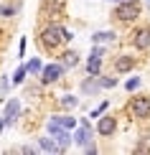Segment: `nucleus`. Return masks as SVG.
Segmentation results:
<instances>
[{
    "instance_id": "dca6fc26",
    "label": "nucleus",
    "mask_w": 150,
    "mask_h": 155,
    "mask_svg": "<svg viewBox=\"0 0 150 155\" xmlns=\"http://www.w3.org/2000/svg\"><path fill=\"white\" fill-rule=\"evenodd\" d=\"M25 69H28V74H41L43 71V66H41V61H38V59H31L28 64H25Z\"/></svg>"
},
{
    "instance_id": "6e6552de",
    "label": "nucleus",
    "mask_w": 150,
    "mask_h": 155,
    "mask_svg": "<svg viewBox=\"0 0 150 155\" xmlns=\"http://www.w3.org/2000/svg\"><path fill=\"white\" fill-rule=\"evenodd\" d=\"M18 114H21V102H18V99H10L8 104H5V114H3V120H5V127H10L13 122L18 120Z\"/></svg>"
},
{
    "instance_id": "1a4fd4ad",
    "label": "nucleus",
    "mask_w": 150,
    "mask_h": 155,
    "mask_svg": "<svg viewBox=\"0 0 150 155\" xmlns=\"http://www.w3.org/2000/svg\"><path fill=\"white\" fill-rule=\"evenodd\" d=\"M38 147L46 150V153H64V147L58 145L54 137H38Z\"/></svg>"
},
{
    "instance_id": "2eb2a0df",
    "label": "nucleus",
    "mask_w": 150,
    "mask_h": 155,
    "mask_svg": "<svg viewBox=\"0 0 150 155\" xmlns=\"http://www.w3.org/2000/svg\"><path fill=\"white\" fill-rule=\"evenodd\" d=\"M115 38H117L115 31H99V33L92 36V41H94V43H104V41H115Z\"/></svg>"
},
{
    "instance_id": "20e7f679",
    "label": "nucleus",
    "mask_w": 150,
    "mask_h": 155,
    "mask_svg": "<svg viewBox=\"0 0 150 155\" xmlns=\"http://www.w3.org/2000/svg\"><path fill=\"white\" fill-rule=\"evenodd\" d=\"M64 71H66V66H64V64H48V66H43V71H41V84H54V81H58Z\"/></svg>"
},
{
    "instance_id": "7ed1b4c3",
    "label": "nucleus",
    "mask_w": 150,
    "mask_h": 155,
    "mask_svg": "<svg viewBox=\"0 0 150 155\" xmlns=\"http://www.w3.org/2000/svg\"><path fill=\"white\" fill-rule=\"evenodd\" d=\"M127 109H130V114H132V117L148 120V117H150V97H142V94L132 97V99H130V104H127Z\"/></svg>"
},
{
    "instance_id": "f257e3e1",
    "label": "nucleus",
    "mask_w": 150,
    "mask_h": 155,
    "mask_svg": "<svg viewBox=\"0 0 150 155\" xmlns=\"http://www.w3.org/2000/svg\"><path fill=\"white\" fill-rule=\"evenodd\" d=\"M71 36L64 25H56V23H51V25H46V28L41 31V46L46 48V51H54V48H58L61 43H66V41H71Z\"/></svg>"
},
{
    "instance_id": "0eeeda50",
    "label": "nucleus",
    "mask_w": 150,
    "mask_h": 155,
    "mask_svg": "<svg viewBox=\"0 0 150 155\" xmlns=\"http://www.w3.org/2000/svg\"><path fill=\"white\" fill-rule=\"evenodd\" d=\"M135 66H138V59H135V56L120 54V56L115 59V71H117V74H127V71H132Z\"/></svg>"
},
{
    "instance_id": "f3484780",
    "label": "nucleus",
    "mask_w": 150,
    "mask_h": 155,
    "mask_svg": "<svg viewBox=\"0 0 150 155\" xmlns=\"http://www.w3.org/2000/svg\"><path fill=\"white\" fill-rule=\"evenodd\" d=\"M97 79H99L102 89H112V87H117V79H115V76H97Z\"/></svg>"
},
{
    "instance_id": "a878e982",
    "label": "nucleus",
    "mask_w": 150,
    "mask_h": 155,
    "mask_svg": "<svg viewBox=\"0 0 150 155\" xmlns=\"http://www.w3.org/2000/svg\"><path fill=\"white\" fill-rule=\"evenodd\" d=\"M23 54H25V38L21 41V48H18V56H23Z\"/></svg>"
},
{
    "instance_id": "cd10ccee",
    "label": "nucleus",
    "mask_w": 150,
    "mask_h": 155,
    "mask_svg": "<svg viewBox=\"0 0 150 155\" xmlns=\"http://www.w3.org/2000/svg\"><path fill=\"white\" fill-rule=\"evenodd\" d=\"M117 3H125V0H117Z\"/></svg>"
},
{
    "instance_id": "9d476101",
    "label": "nucleus",
    "mask_w": 150,
    "mask_h": 155,
    "mask_svg": "<svg viewBox=\"0 0 150 155\" xmlns=\"http://www.w3.org/2000/svg\"><path fill=\"white\" fill-rule=\"evenodd\" d=\"M99 89H102V84H99L97 76H89V79L82 81V92H84V94H97Z\"/></svg>"
},
{
    "instance_id": "5701e85b",
    "label": "nucleus",
    "mask_w": 150,
    "mask_h": 155,
    "mask_svg": "<svg viewBox=\"0 0 150 155\" xmlns=\"http://www.w3.org/2000/svg\"><path fill=\"white\" fill-rule=\"evenodd\" d=\"M84 150H87L89 155H94V153H97V145L92 143V140H89V143H87V145H84Z\"/></svg>"
},
{
    "instance_id": "f8f14e48",
    "label": "nucleus",
    "mask_w": 150,
    "mask_h": 155,
    "mask_svg": "<svg viewBox=\"0 0 150 155\" xmlns=\"http://www.w3.org/2000/svg\"><path fill=\"white\" fill-rule=\"evenodd\" d=\"M61 64L66 69H74L76 64H79V54H76V51H64L61 54Z\"/></svg>"
},
{
    "instance_id": "423d86ee",
    "label": "nucleus",
    "mask_w": 150,
    "mask_h": 155,
    "mask_svg": "<svg viewBox=\"0 0 150 155\" xmlns=\"http://www.w3.org/2000/svg\"><path fill=\"white\" fill-rule=\"evenodd\" d=\"M132 46L138 51H148L150 48V25H142L132 33Z\"/></svg>"
},
{
    "instance_id": "ddd939ff",
    "label": "nucleus",
    "mask_w": 150,
    "mask_h": 155,
    "mask_svg": "<svg viewBox=\"0 0 150 155\" xmlns=\"http://www.w3.org/2000/svg\"><path fill=\"white\" fill-rule=\"evenodd\" d=\"M87 71H89V76H99V71H102V59H99V56H89Z\"/></svg>"
},
{
    "instance_id": "aec40b11",
    "label": "nucleus",
    "mask_w": 150,
    "mask_h": 155,
    "mask_svg": "<svg viewBox=\"0 0 150 155\" xmlns=\"http://www.w3.org/2000/svg\"><path fill=\"white\" fill-rule=\"evenodd\" d=\"M15 5H0V15L3 18H10V15H15Z\"/></svg>"
},
{
    "instance_id": "39448f33",
    "label": "nucleus",
    "mask_w": 150,
    "mask_h": 155,
    "mask_svg": "<svg viewBox=\"0 0 150 155\" xmlns=\"http://www.w3.org/2000/svg\"><path fill=\"white\" fill-rule=\"evenodd\" d=\"M97 132H99L102 137H112V135L117 132V117H112V114L99 117V122H97Z\"/></svg>"
},
{
    "instance_id": "412c9836",
    "label": "nucleus",
    "mask_w": 150,
    "mask_h": 155,
    "mask_svg": "<svg viewBox=\"0 0 150 155\" xmlns=\"http://www.w3.org/2000/svg\"><path fill=\"white\" fill-rule=\"evenodd\" d=\"M138 87H140V76H132V79H127V84H125L127 92H135Z\"/></svg>"
},
{
    "instance_id": "9b49d317",
    "label": "nucleus",
    "mask_w": 150,
    "mask_h": 155,
    "mask_svg": "<svg viewBox=\"0 0 150 155\" xmlns=\"http://www.w3.org/2000/svg\"><path fill=\"white\" fill-rule=\"evenodd\" d=\"M89 140H92V130H89V125H82L79 130L74 132V143L76 145H87Z\"/></svg>"
},
{
    "instance_id": "a211bd4d",
    "label": "nucleus",
    "mask_w": 150,
    "mask_h": 155,
    "mask_svg": "<svg viewBox=\"0 0 150 155\" xmlns=\"http://www.w3.org/2000/svg\"><path fill=\"white\" fill-rule=\"evenodd\" d=\"M76 104H79V99H76V97H71V94L61 97V107H66V109H74Z\"/></svg>"
},
{
    "instance_id": "4468645a",
    "label": "nucleus",
    "mask_w": 150,
    "mask_h": 155,
    "mask_svg": "<svg viewBox=\"0 0 150 155\" xmlns=\"http://www.w3.org/2000/svg\"><path fill=\"white\" fill-rule=\"evenodd\" d=\"M51 122L58 127H66V130H74L76 127V120L74 117H66V114H61V117H51Z\"/></svg>"
},
{
    "instance_id": "bb28decb",
    "label": "nucleus",
    "mask_w": 150,
    "mask_h": 155,
    "mask_svg": "<svg viewBox=\"0 0 150 155\" xmlns=\"http://www.w3.org/2000/svg\"><path fill=\"white\" fill-rule=\"evenodd\" d=\"M3 127H5V120H3V117H0V132H3Z\"/></svg>"
},
{
    "instance_id": "f03ea898",
    "label": "nucleus",
    "mask_w": 150,
    "mask_h": 155,
    "mask_svg": "<svg viewBox=\"0 0 150 155\" xmlns=\"http://www.w3.org/2000/svg\"><path fill=\"white\" fill-rule=\"evenodd\" d=\"M140 13H142L140 0H125V3H117L112 18H115V21H120V23H132V21H138V18H140Z\"/></svg>"
},
{
    "instance_id": "b1692460",
    "label": "nucleus",
    "mask_w": 150,
    "mask_h": 155,
    "mask_svg": "<svg viewBox=\"0 0 150 155\" xmlns=\"http://www.w3.org/2000/svg\"><path fill=\"white\" fill-rule=\"evenodd\" d=\"M21 153H25V155H33V153H36V147H33V145H23V147H21Z\"/></svg>"
},
{
    "instance_id": "4be33fe9",
    "label": "nucleus",
    "mask_w": 150,
    "mask_h": 155,
    "mask_svg": "<svg viewBox=\"0 0 150 155\" xmlns=\"http://www.w3.org/2000/svg\"><path fill=\"white\" fill-rule=\"evenodd\" d=\"M107 107H109V104H107V102H102V104H99V107H97V109H94V112H92V114H89V117H94V120H97V117H102V114H104V109H107Z\"/></svg>"
},
{
    "instance_id": "6ab92c4d",
    "label": "nucleus",
    "mask_w": 150,
    "mask_h": 155,
    "mask_svg": "<svg viewBox=\"0 0 150 155\" xmlns=\"http://www.w3.org/2000/svg\"><path fill=\"white\" fill-rule=\"evenodd\" d=\"M25 74H28V69H25V66L15 69V74H13V84H23L25 81Z\"/></svg>"
},
{
    "instance_id": "393cba45",
    "label": "nucleus",
    "mask_w": 150,
    "mask_h": 155,
    "mask_svg": "<svg viewBox=\"0 0 150 155\" xmlns=\"http://www.w3.org/2000/svg\"><path fill=\"white\" fill-rule=\"evenodd\" d=\"M89 56H99V59H102V56H104V48H99V46H94V48H92V54H89Z\"/></svg>"
}]
</instances>
